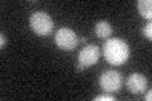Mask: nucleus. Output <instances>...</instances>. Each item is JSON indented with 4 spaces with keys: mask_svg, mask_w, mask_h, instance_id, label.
<instances>
[{
    "mask_svg": "<svg viewBox=\"0 0 152 101\" xmlns=\"http://www.w3.org/2000/svg\"><path fill=\"white\" fill-rule=\"evenodd\" d=\"M103 54L110 65L119 66L129 58V46L121 38H110L104 43Z\"/></svg>",
    "mask_w": 152,
    "mask_h": 101,
    "instance_id": "obj_1",
    "label": "nucleus"
},
{
    "mask_svg": "<svg viewBox=\"0 0 152 101\" xmlns=\"http://www.w3.org/2000/svg\"><path fill=\"white\" fill-rule=\"evenodd\" d=\"M31 28L38 36H48L53 31V20L45 12H36L29 18Z\"/></svg>",
    "mask_w": 152,
    "mask_h": 101,
    "instance_id": "obj_2",
    "label": "nucleus"
},
{
    "mask_svg": "<svg viewBox=\"0 0 152 101\" xmlns=\"http://www.w3.org/2000/svg\"><path fill=\"white\" fill-rule=\"evenodd\" d=\"M55 43H56L57 47L61 48V49H64V51H72L74 48L77 46L79 38L71 28L62 27L56 32Z\"/></svg>",
    "mask_w": 152,
    "mask_h": 101,
    "instance_id": "obj_3",
    "label": "nucleus"
},
{
    "mask_svg": "<svg viewBox=\"0 0 152 101\" xmlns=\"http://www.w3.org/2000/svg\"><path fill=\"white\" fill-rule=\"evenodd\" d=\"M99 85L105 92H117L122 86V76L118 71L107 70L99 77Z\"/></svg>",
    "mask_w": 152,
    "mask_h": 101,
    "instance_id": "obj_4",
    "label": "nucleus"
},
{
    "mask_svg": "<svg viewBox=\"0 0 152 101\" xmlns=\"http://www.w3.org/2000/svg\"><path fill=\"white\" fill-rule=\"evenodd\" d=\"M100 57V51L96 44H88L85 46L79 53V63L84 68L95 65L99 61Z\"/></svg>",
    "mask_w": 152,
    "mask_h": 101,
    "instance_id": "obj_5",
    "label": "nucleus"
},
{
    "mask_svg": "<svg viewBox=\"0 0 152 101\" xmlns=\"http://www.w3.org/2000/svg\"><path fill=\"white\" fill-rule=\"evenodd\" d=\"M127 87L132 94H142L147 87V78L141 73H132L127 78Z\"/></svg>",
    "mask_w": 152,
    "mask_h": 101,
    "instance_id": "obj_6",
    "label": "nucleus"
},
{
    "mask_svg": "<svg viewBox=\"0 0 152 101\" xmlns=\"http://www.w3.org/2000/svg\"><path fill=\"white\" fill-rule=\"evenodd\" d=\"M112 32L113 29H112L110 23H108L107 20H100L95 24V34H96V37L102 38V39L108 38L112 34Z\"/></svg>",
    "mask_w": 152,
    "mask_h": 101,
    "instance_id": "obj_7",
    "label": "nucleus"
},
{
    "mask_svg": "<svg viewBox=\"0 0 152 101\" xmlns=\"http://www.w3.org/2000/svg\"><path fill=\"white\" fill-rule=\"evenodd\" d=\"M137 9L140 14L146 19L152 18V1L151 0H140L137 3Z\"/></svg>",
    "mask_w": 152,
    "mask_h": 101,
    "instance_id": "obj_8",
    "label": "nucleus"
},
{
    "mask_svg": "<svg viewBox=\"0 0 152 101\" xmlns=\"http://www.w3.org/2000/svg\"><path fill=\"white\" fill-rule=\"evenodd\" d=\"M143 36L146 38H148V39H151L152 38V24L151 23H147L145 28H143Z\"/></svg>",
    "mask_w": 152,
    "mask_h": 101,
    "instance_id": "obj_9",
    "label": "nucleus"
},
{
    "mask_svg": "<svg viewBox=\"0 0 152 101\" xmlns=\"http://www.w3.org/2000/svg\"><path fill=\"white\" fill-rule=\"evenodd\" d=\"M94 101H114V97L110 95H100L94 97Z\"/></svg>",
    "mask_w": 152,
    "mask_h": 101,
    "instance_id": "obj_10",
    "label": "nucleus"
},
{
    "mask_svg": "<svg viewBox=\"0 0 152 101\" xmlns=\"http://www.w3.org/2000/svg\"><path fill=\"white\" fill-rule=\"evenodd\" d=\"M0 39H1V42H0V47L4 48V46L7 44V37L4 36L3 33H1V34H0Z\"/></svg>",
    "mask_w": 152,
    "mask_h": 101,
    "instance_id": "obj_11",
    "label": "nucleus"
},
{
    "mask_svg": "<svg viewBox=\"0 0 152 101\" xmlns=\"http://www.w3.org/2000/svg\"><path fill=\"white\" fill-rule=\"evenodd\" d=\"M145 99L147 101H151V99H152V91H148V92H147V95L145 96Z\"/></svg>",
    "mask_w": 152,
    "mask_h": 101,
    "instance_id": "obj_12",
    "label": "nucleus"
},
{
    "mask_svg": "<svg viewBox=\"0 0 152 101\" xmlns=\"http://www.w3.org/2000/svg\"><path fill=\"white\" fill-rule=\"evenodd\" d=\"M84 70V67L81 66V65H80V63H77V65H76V71H79V72H81Z\"/></svg>",
    "mask_w": 152,
    "mask_h": 101,
    "instance_id": "obj_13",
    "label": "nucleus"
}]
</instances>
